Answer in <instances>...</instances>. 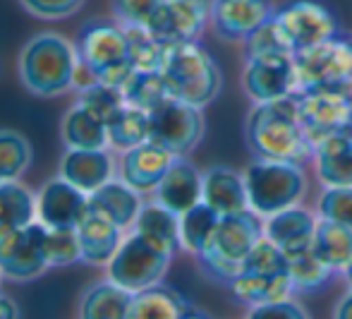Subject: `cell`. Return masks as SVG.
<instances>
[{
    "instance_id": "277c9868",
    "label": "cell",
    "mask_w": 352,
    "mask_h": 319,
    "mask_svg": "<svg viewBox=\"0 0 352 319\" xmlns=\"http://www.w3.org/2000/svg\"><path fill=\"white\" fill-rule=\"evenodd\" d=\"M261 238H264V221L254 209H242V212L221 216L211 245L199 255L201 271L211 281L230 286L232 278L240 274L242 262Z\"/></svg>"
},
{
    "instance_id": "44dd1931",
    "label": "cell",
    "mask_w": 352,
    "mask_h": 319,
    "mask_svg": "<svg viewBox=\"0 0 352 319\" xmlns=\"http://www.w3.org/2000/svg\"><path fill=\"white\" fill-rule=\"evenodd\" d=\"M79 245H82V262L91 267H108L122 243V228L111 218L89 209L87 216L77 223Z\"/></svg>"
},
{
    "instance_id": "ac0fdd59",
    "label": "cell",
    "mask_w": 352,
    "mask_h": 319,
    "mask_svg": "<svg viewBox=\"0 0 352 319\" xmlns=\"http://www.w3.org/2000/svg\"><path fill=\"white\" fill-rule=\"evenodd\" d=\"M173 158L175 156L168 149H163L161 144L146 139L140 147H132L127 152H122L120 181H125L132 190H137L140 194L153 192L158 187V183L163 181V176L168 173Z\"/></svg>"
},
{
    "instance_id": "4316f807",
    "label": "cell",
    "mask_w": 352,
    "mask_h": 319,
    "mask_svg": "<svg viewBox=\"0 0 352 319\" xmlns=\"http://www.w3.org/2000/svg\"><path fill=\"white\" fill-rule=\"evenodd\" d=\"M60 134L67 149H108V125L79 101L63 118Z\"/></svg>"
},
{
    "instance_id": "d590c367",
    "label": "cell",
    "mask_w": 352,
    "mask_h": 319,
    "mask_svg": "<svg viewBox=\"0 0 352 319\" xmlns=\"http://www.w3.org/2000/svg\"><path fill=\"white\" fill-rule=\"evenodd\" d=\"M32 163V144L14 130H0V183H12L27 173Z\"/></svg>"
},
{
    "instance_id": "7a4b0ae2",
    "label": "cell",
    "mask_w": 352,
    "mask_h": 319,
    "mask_svg": "<svg viewBox=\"0 0 352 319\" xmlns=\"http://www.w3.org/2000/svg\"><path fill=\"white\" fill-rule=\"evenodd\" d=\"M77 46L63 34L41 32L32 37L19 51V79L24 89L34 96H60L74 89L77 74Z\"/></svg>"
},
{
    "instance_id": "603a6c76",
    "label": "cell",
    "mask_w": 352,
    "mask_h": 319,
    "mask_svg": "<svg viewBox=\"0 0 352 319\" xmlns=\"http://www.w3.org/2000/svg\"><path fill=\"white\" fill-rule=\"evenodd\" d=\"M201 202L209 204L216 214H228L250 209V194H247L245 176L230 166H211L204 173V192Z\"/></svg>"
},
{
    "instance_id": "e575fe53",
    "label": "cell",
    "mask_w": 352,
    "mask_h": 319,
    "mask_svg": "<svg viewBox=\"0 0 352 319\" xmlns=\"http://www.w3.org/2000/svg\"><path fill=\"white\" fill-rule=\"evenodd\" d=\"M122 94L130 106L144 108V111H153L166 99H170L166 77L158 70H135L130 79L122 84Z\"/></svg>"
},
{
    "instance_id": "f1b7e54d",
    "label": "cell",
    "mask_w": 352,
    "mask_h": 319,
    "mask_svg": "<svg viewBox=\"0 0 352 319\" xmlns=\"http://www.w3.org/2000/svg\"><path fill=\"white\" fill-rule=\"evenodd\" d=\"M311 247L333 274L345 271L352 264V228L329 218H319Z\"/></svg>"
},
{
    "instance_id": "4fadbf2b",
    "label": "cell",
    "mask_w": 352,
    "mask_h": 319,
    "mask_svg": "<svg viewBox=\"0 0 352 319\" xmlns=\"http://www.w3.org/2000/svg\"><path fill=\"white\" fill-rule=\"evenodd\" d=\"M242 89L252 103H271L297 92L295 56L290 53H259L247 56L242 70Z\"/></svg>"
},
{
    "instance_id": "5bb4252c",
    "label": "cell",
    "mask_w": 352,
    "mask_h": 319,
    "mask_svg": "<svg viewBox=\"0 0 352 319\" xmlns=\"http://www.w3.org/2000/svg\"><path fill=\"white\" fill-rule=\"evenodd\" d=\"M297 92L321 84L352 82V39H333L295 56Z\"/></svg>"
},
{
    "instance_id": "9c48e42d",
    "label": "cell",
    "mask_w": 352,
    "mask_h": 319,
    "mask_svg": "<svg viewBox=\"0 0 352 319\" xmlns=\"http://www.w3.org/2000/svg\"><path fill=\"white\" fill-rule=\"evenodd\" d=\"M292 99L302 127L314 147L321 139L352 127V82L307 87L292 94Z\"/></svg>"
},
{
    "instance_id": "1f68e13d",
    "label": "cell",
    "mask_w": 352,
    "mask_h": 319,
    "mask_svg": "<svg viewBox=\"0 0 352 319\" xmlns=\"http://www.w3.org/2000/svg\"><path fill=\"white\" fill-rule=\"evenodd\" d=\"M221 223V214H216L209 204L199 202L197 207L187 209L180 216V245L190 255L199 257L211 245L213 236Z\"/></svg>"
},
{
    "instance_id": "f546056e",
    "label": "cell",
    "mask_w": 352,
    "mask_h": 319,
    "mask_svg": "<svg viewBox=\"0 0 352 319\" xmlns=\"http://www.w3.org/2000/svg\"><path fill=\"white\" fill-rule=\"evenodd\" d=\"M132 228H135L140 236L148 238L151 243L166 247L173 255H175L177 250H182L180 216H177L175 212H170V209H166L163 204H158L156 199H153L151 204H144Z\"/></svg>"
},
{
    "instance_id": "d6a6232c",
    "label": "cell",
    "mask_w": 352,
    "mask_h": 319,
    "mask_svg": "<svg viewBox=\"0 0 352 319\" xmlns=\"http://www.w3.org/2000/svg\"><path fill=\"white\" fill-rule=\"evenodd\" d=\"M287 269H290L292 288L297 293H316L331 281L333 271L326 267L314 252V247H302V250L287 252Z\"/></svg>"
},
{
    "instance_id": "7bdbcfd3",
    "label": "cell",
    "mask_w": 352,
    "mask_h": 319,
    "mask_svg": "<svg viewBox=\"0 0 352 319\" xmlns=\"http://www.w3.org/2000/svg\"><path fill=\"white\" fill-rule=\"evenodd\" d=\"M247 319H311V315L305 310V305L285 298V300L254 305L247 312Z\"/></svg>"
},
{
    "instance_id": "836d02e7",
    "label": "cell",
    "mask_w": 352,
    "mask_h": 319,
    "mask_svg": "<svg viewBox=\"0 0 352 319\" xmlns=\"http://www.w3.org/2000/svg\"><path fill=\"white\" fill-rule=\"evenodd\" d=\"M148 111L125 103L120 113L108 123V147L118 152H127L132 147H140L148 139Z\"/></svg>"
},
{
    "instance_id": "f35d334b",
    "label": "cell",
    "mask_w": 352,
    "mask_h": 319,
    "mask_svg": "<svg viewBox=\"0 0 352 319\" xmlns=\"http://www.w3.org/2000/svg\"><path fill=\"white\" fill-rule=\"evenodd\" d=\"M46 252L48 267H70V264L82 262L77 228H48Z\"/></svg>"
},
{
    "instance_id": "484cf974",
    "label": "cell",
    "mask_w": 352,
    "mask_h": 319,
    "mask_svg": "<svg viewBox=\"0 0 352 319\" xmlns=\"http://www.w3.org/2000/svg\"><path fill=\"white\" fill-rule=\"evenodd\" d=\"M187 305L190 302L180 293L161 281L140 293H132V302L125 319H182Z\"/></svg>"
},
{
    "instance_id": "4dcf8cb0",
    "label": "cell",
    "mask_w": 352,
    "mask_h": 319,
    "mask_svg": "<svg viewBox=\"0 0 352 319\" xmlns=\"http://www.w3.org/2000/svg\"><path fill=\"white\" fill-rule=\"evenodd\" d=\"M36 221V194L19 181L0 183V238Z\"/></svg>"
},
{
    "instance_id": "52a82bcc",
    "label": "cell",
    "mask_w": 352,
    "mask_h": 319,
    "mask_svg": "<svg viewBox=\"0 0 352 319\" xmlns=\"http://www.w3.org/2000/svg\"><path fill=\"white\" fill-rule=\"evenodd\" d=\"M242 176L250 194V209L264 218L297 207L307 194V173L300 163L254 158Z\"/></svg>"
},
{
    "instance_id": "8fae6325",
    "label": "cell",
    "mask_w": 352,
    "mask_h": 319,
    "mask_svg": "<svg viewBox=\"0 0 352 319\" xmlns=\"http://www.w3.org/2000/svg\"><path fill=\"white\" fill-rule=\"evenodd\" d=\"M148 139L168 149L173 156H187L204 137L201 108L173 96L148 111Z\"/></svg>"
},
{
    "instance_id": "2e32d148",
    "label": "cell",
    "mask_w": 352,
    "mask_h": 319,
    "mask_svg": "<svg viewBox=\"0 0 352 319\" xmlns=\"http://www.w3.org/2000/svg\"><path fill=\"white\" fill-rule=\"evenodd\" d=\"M274 14V0H213L211 27L223 41H247Z\"/></svg>"
},
{
    "instance_id": "e0dca14e",
    "label": "cell",
    "mask_w": 352,
    "mask_h": 319,
    "mask_svg": "<svg viewBox=\"0 0 352 319\" xmlns=\"http://www.w3.org/2000/svg\"><path fill=\"white\" fill-rule=\"evenodd\" d=\"M89 212V194L67 183L53 178L36 192V218L46 228H77Z\"/></svg>"
},
{
    "instance_id": "74e56055",
    "label": "cell",
    "mask_w": 352,
    "mask_h": 319,
    "mask_svg": "<svg viewBox=\"0 0 352 319\" xmlns=\"http://www.w3.org/2000/svg\"><path fill=\"white\" fill-rule=\"evenodd\" d=\"M125 32L130 39V56L135 70H158L161 72L168 43H163L148 29L142 27H125Z\"/></svg>"
},
{
    "instance_id": "7c38bea8",
    "label": "cell",
    "mask_w": 352,
    "mask_h": 319,
    "mask_svg": "<svg viewBox=\"0 0 352 319\" xmlns=\"http://www.w3.org/2000/svg\"><path fill=\"white\" fill-rule=\"evenodd\" d=\"M48 228L34 221L0 238V274L14 283H27L41 276L48 267Z\"/></svg>"
},
{
    "instance_id": "60d3db41",
    "label": "cell",
    "mask_w": 352,
    "mask_h": 319,
    "mask_svg": "<svg viewBox=\"0 0 352 319\" xmlns=\"http://www.w3.org/2000/svg\"><path fill=\"white\" fill-rule=\"evenodd\" d=\"M316 216L352 228V187H326L316 202Z\"/></svg>"
},
{
    "instance_id": "6da1fadb",
    "label": "cell",
    "mask_w": 352,
    "mask_h": 319,
    "mask_svg": "<svg viewBox=\"0 0 352 319\" xmlns=\"http://www.w3.org/2000/svg\"><path fill=\"white\" fill-rule=\"evenodd\" d=\"M245 139L254 158L290 161L300 166L314 161V142L302 127L292 96L254 103L245 121Z\"/></svg>"
},
{
    "instance_id": "7dc6e473",
    "label": "cell",
    "mask_w": 352,
    "mask_h": 319,
    "mask_svg": "<svg viewBox=\"0 0 352 319\" xmlns=\"http://www.w3.org/2000/svg\"><path fill=\"white\" fill-rule=\"evenodd\" d=\"M345 278H348V283H350V288H352V264H350V267L348 269H345Z\"/></svg>"
},
{
    "instance_id": "3957f363",
    "label": "cell",
    "mask_w": 352,
    "mask_h": 319,
    "mask_svg": "<svg viewBox=\"0 0 352 319\" xmlns=\"http://www.w3.org/2000/svg\"><path fill=\"white\" fill-rule=\"evenodd\" d=\"M161 72L170 96L197 108L209 106L223 87L221 68L199 41L168 43Z\"/></svg>"
},
{
    "instance_id": "5b68a950",
    "label": "cell",
    "mask_w": 352,
    "mask_h": 319,
    "mask_svg": "<svg viewBox=\"0 0 352 319\" xmlns=\"http://www.w3.org/2000/svg\"><path fill=\"white\" fill-rule=\"evenodd\" d=\"M77 56L98 82L120 87L135 72L130 56V39L122 24L111 19H87L77 32Z\"/></svg>"
},
{
    "instance_id": "7402d4cb",
    "label": "cell",
    "mask_w": 352,
    "mask_h": 319,
    "mask_svg": "<svg viewBox=\"0 0 352 319\" xmlns=\"http://www.w3.org/2000/svg\"><path fill=\"white\" fill-rule=\"evenodd\" d=\"M316 223H319V216L297 204V207L283 209L274 216H266L264 236L287 255V252L302 250L314 243Z\"/></svg>"
},
{
    "instance_id": "ab89813d",
    "label": "cell",
    "mask_w": 352,
    "mask_h": 319,
    "mask_svg": "<svg viewBox=\"0 0 352 319\" xmlns=\"http://www.w3.org/2000/svg\"><path fill=\"white\" fill-rule=\"evenodd\" d=\"M161 5L163 0H111V12L122 27L148 29Z\"/></svg>"
},
{
    "instance_id": "cb8c5ba5",
    "label": "cell",
    "mask_w": 352,
    "mask_h": 319,
    "mask_svg": "<svg viewBox=\"0 0 352 319\" xmlns=\"http://www.w3.org/2000/svg\"><path fill=\"white\" fill-rule=\"evenodd\" d=\"M142 207H144L142 194L137 190H132L125 181H116V178L89 194V209L103 214L106 218H111L122 231L135 226Z\"/></svg>"
},
{
    "instance_id": "bcb514c9",
    "label": "cell",
    "mask_w": 352,
    "mask_h": 319,
    "mask_svg": "<svg viewBox=\"0 0 352 319\" xmlns=\"http://www.w3.org/2000/svg\"><path fill=\"white\" fill-rule=\"evenodd\" d=\"M182 319H213V317L209 315V312L199 310V307L187 305V310H185V315H182Z\"/></svg>"
},
{
    "instance_id": "ffe728a7",
    "label": "cell",
    "mask_w": 352,
    "mask_h": 319,
    "mask_svg": "<svg viewBox=\"0 0 352 319\" xmlns=\"http://www.w3.org/2000/svg\"><path fill=\"white\" fill-rule=\"evenodd\" d=\"M116 161L108 149H67L60 158V178L91 194L113 181Z\"/></svg>"
},
{
    "instance_id": "d4e9b609",
    "label": "cell",
    "mask_w": 352,
    "mask_h": 319,
    "mask_svg": "<svg viewBox=\"0 0 352 319\" xmlns=\"http://www.w3.org/2000/svg\"><path fill=\"white\" fill-rule=\"evenodd\" d=\"M314 168L326 187H352V142L348 132L331 134L316 144Z\"/></svg>"
},
{
    "instance_id": "c3c4849f",
    "label": "cell",
    "mask_w": 352,
    "mask_h": 319,
    "mask_svg": "<svg viewBox=\"0 0 352 319\" xmlns=\"http://www.w3.org/2000/svg\"><path fill=\"white\" fill-rule=\"evenodd\" d=\"M348 137H350V142H352V127L348 130Z\"/></svg>"
},
{
    "instance_id": "9a60e30c",
    "label": "cell",
    "mask_w": 352,
    "mask_h": 319,
    "mask_svg": "<svg viewBox=\"0 0 352 319\" xmlns=\"http://www.w3.org/2000/svg\"><path fill=\"white\" fill-rule=\"evenodd\" d=\"M213 0H163L148 32L163 43L199 41L211 24Z\"/></svg>"
},
{
    "instance_id": "b9f144b4",
    "label": "cell",
    "mask_w": 352,
    "mask_h": 319,
    "mask_svg": "<svg viewBox=\"0 0 352 319\" xmlns=\"http://www.w3.org/2000/svg\"><path fill=\"white\" fill-rule=\"evenodd\" d=\"M29 14L41 19H67L84 5V0H19Z\"/></svg>"
},
{
    "instance_id": "ba28073f",
    "label": "cell",
    "mask_w": 352,
    "mask_h": 319,
    "mask_svg": "<svg viewBox=\"0 0 352 319\" xmlns=\"http://www.w3.org/2000/svg\"><path fill=\"white\" fill-rule=\"evenodd\" d=\"M283 51L297 56L340 37L336 12L321 0H287L271 17Z\"/></svg>"
},
{
    "instance_id": "d6986e66",
    "label": "cell",
    "mask_w": 352,
    "mask_h": 319,
    "mask_svg": "<svg viewBox=\"0 0 352 319\" xmlns=\"http://www.w3.org/2000/svg\"><path fill=\"white\" fill-rule=\"evenodd\" d=\"M201 192H204V173H199L195 163L187 161V156H175L163 181L153 190V197L158 204L182 216L187 209L201 202Z\"/></svg>"
},
{
    "instance_id": "8992f818",
    "label": "cell",
    "mask_w": 352,
    "mask_h": 319,
    "mask_svg": "<svg viewBox=\"0 0 352 319\" xmlns=\"http://www.w3.org/2000/svg\"><path fill=\"white\" fill-rule=\"evenodd\" d=\"M228 288L237 300L250 307L290 298L295 288H292L285 252L264 236L242 262L240 274L232 278Z\"/></svg>"
},
{
    "instance_id": "681fc988",
    "label": "cell",
    "mask_w": 352,
    "mask_h": 319,
    "mask_svg": "<svg viewBox=\"0 0 352 319\" xmlns=\"http://www.w3.org/2000/svg\"><path fill=\"white\" fill-rule=\"evenodd\" d=\"M0 278H3V274H0Z\"/></svg>"
},
{
    "instance_id": "f6af8a7d",
    "label": "cell",
    "mask_w": 352,
    "mask_h": 319,
    "mask_svg": "<svg viewBox=\"0 0 352 319\" xmlns=\"http://www.w3.org/2000/svg\"><path fill=\"white\" fill-rule=\"evenodd\" d=\"M0 319H19L17 302L5 293H0Z\"/></svg>"
},
{
    "instance_id": "83f0119b",
    "label": "cell",
    "mask_w": 352,
    "mask_h": 319,
    "mask_svg": "<svg viewBox=\"0 0 352 319\" xmlns=\"http://www.w3.org/2000/svg\"><path fill=\"white\" fill-rule=\"evenodd\" d=\"M130 302L132 293L108 278L84 291L79 300V319H125Z\"/></svg>"
},
{
    "instance_id": "30bf717a",
    "label": "cell",
    "mask_w": 352,
    "mask_h": 319,
    "mask_svg": "<svg viewBox=\"0 0 352 319\" xmlns=\"http://www.w3.org/2000/svg\"><path fill=\"white\" fill-rule=\"evenodd\" d=\"M173 252L132 231L122 238L116 257L108 264V278L130 293H140L163 281L170 267Z\"/></svg>"
},
{
    "instance_id": "ee69618b",
    "label": "cell",
    "mask_w": 352,
    "mask_h": 319,
    "mask_svg": "<svg viewBox=\"0 0 352 319\" xmlns=\"http://www.w3.org/2000/svg\"><path fill=\"white\" fill-rule=\"evenodd\" d=\"M333 319H352V288L345 296H340V300L336 302Z\"/></svg>"
},
{
    "instance_id": "8d00e7d4",
    "label": "cell",
    "mask_w": 352,
    "mask_h": 319,
    "mask_svg": "<svg viewBox=\"0 0 352 319\" xmlns=\"http://www.w3.org/2000/svg\"><path fill=\"white\" fill-rule=\"evenodd\" d=\"M77 101L82 103V106H87L96 118H101L106 125L122 111V108H125V103H127L122 89L113 87V84H106V82H94L91 87L82 89Z\"/></svg>"
}]
</instances>
